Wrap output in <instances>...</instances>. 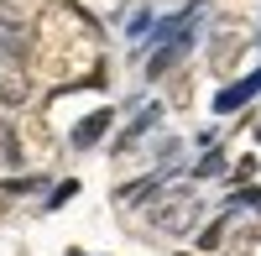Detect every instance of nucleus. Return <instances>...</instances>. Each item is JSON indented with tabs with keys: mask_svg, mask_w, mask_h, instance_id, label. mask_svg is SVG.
Masks as SVG:
<instances>
[{
	"mask_svg": "<svg viewBox=\"0 0 261 256\" xmlns=\"http://www.w3.org/2000/svg\"><path fill=\"white\" fill-rule=\"evenodd\" d=\"M32 73L53 79V84H89L99 79V32L89 27V16L68 0H53L47 11L32 21Z\"/></svg>",
	"mask_w": 261,
	"mask_h": 256,
	"instance_id": "obj_1",
	"label": "nucleus"
},
{
	"mask_svg": "<svg viewBox=\"0 0 261 256\" xmlns=\"http://www.w3.org/2000/svg\"><path fill=\"white\" fill-rule=\"evenodd\" d=\"M193 220H199V199L188 194V188H178V194H167L157 209H151V225L162 230V236H188Z\"/></svg>",
	"mask_w": 261,
	"mask_h": 256,
	"instance_id": "obj_2",
	"label": "nucleus"
},
{
	"mask_svg": "<svg viewBox=\"0 0 261 256\" xmlns=\"http://www.w3.org/2000/svg\"><path fill=\"white\" fill-rule=\"evenodd\" d=\"M32 63L16 58V53H0V105H11V110H27L32 99Z\"/></svg>",
	"mask_w": 261,
	"mask_h": 256,
	"instance_id": "obj_3",
	"label": "nucleus"
},
{
	"mask_svg": "<svg viewBox=\"0 0 261 256\" xmlns=\"http://www.w3.org/2000/svg\"><path fill=\"white\" fill-rule=\"evenodd\" d=\"M188 47H193V21H188V27H183L178 37H167V42H162L157 53H151V63H146V73H151V79H162V73H172V68H178V63L188 58Z\"/></svg>",
	"mask_w": 261,
	"mask_h": 256,
	"instance_id": "obj_4",
	"label": "nucleus"
},
{
	"mask_svg": "<svg viewBox=\"0 0 261 256\" xmlns=\"http://www.w3.org/2000/svg\"><path fill=\"white\" fill-rule=\"evenodd\" d=\"M157 120H162V105H151V110H141V115H136V120H130L125 131H120L115 152H136V141H141V136H146V131H151V125H157Z\"/></svg>",
	"mask_w": 261,
	"mask_h": 256,
	"instance_id": "obj_5",
	"label": "nucleus"
},
{
	"mask_svg": "<svg viewBox=\"0 0 261 256\" xmlns=\"http://www.w3.org/2000/svg\"><path fill=\"white\" fill-rule=\"evenodd\" d=\"M110 120H115V110H94L89 120H79V125H73V146H79V152H84V146H94L105 131H110Z\"/></svg>",
	"mask_w": 261,
	"mask_h": 256,
	"instance_id": "obj_6",
	"label": "nucleus"
},
{
	"mask_svg": "<svg viewBox=\"0 0 261 256\" xmlns=\"http://www.w3.org/2000/svg\"><path fill=\"white\" fill-rule=\"evenodd\" d=\"M261 89V73H251L246 84H230V89H220V99H214V110H220V115H230V110H241V105L251 99Z\"/></svg>",
	"mask_w": 261,
	"mask_h": 256,
	"instance_id": "obj_7",
	"label": "nucleus"
},
{
	"mask_svg": "<svg viewBox=\"0 0 261 256\" xmlns=\"http://www.w3.org/2000/svg\"><path fill=\"white\" fill-rule=\"evenodd\" d=\"M246 47V32H220L214 37V68H235V53Z\"/></svg>",
	"mask_w": 261,
	"mask_h": 256,
	"instance_id": "obj_8",
	"label": "nucleus"
},
{
	"mask_svg": "<svg viewBox=\"0 0 261 256\" xmlns=\"http://www.w3.org/2000/svg\"><path fill=\"white\" fill-rule=\"evenodd\" d=\"M21 162V146H16V136L6 131V120H0V167H16Z\"/></svg>",
	"mask_w": 261,
	"mask_h": 256,
	"instance_id": "obj_9",
	"label": "nucleus"
},
{
	"mask_svg": "<svg viewBox=\"0 0 261 256\" xmlns=\"http://www.w3.org/2000/svg\"><path fill=\"white\" fill-rule=\"evenodd\" d=\"M220 241H225V220H214L209 230H199V246H204V251H214Z\"/></svg>",
	"mask_w": 261,
	"mask_h": 256,
	"instance_id": "obj_10",
	"label": "nucleus"
},
{
	"mask_svg": "<svg viewBox=\"0 0 261 256\" xmlns=\"http://www.w3.org/2000/svg\"><path fill=\"white\" fill-rule=\"evenodd\" d=\"M73 194H79V183L68 178V183H58V194H53V204H63V199H73Z\"/></svg>",
	"mask_w": 261,
	"mask_h": 256,
	"instance_id": "obj_11",
	"label": "nucleus"
},
{
	"mask_svg": "<svg viewBox=\"0 0 261 256\" xmlns=\"http://www.w3.org/2000/svg\"><path fill=\"white\" fill-rule=\"evenodd\" d=\"M6 209H11V194H6V183H0V215H6Z\"/></svg>",
	"mask_w": 261,
	"mask_h": 256,
	"instance_id": "obj_12",
	"label": "nucleus"
}]
</instances>
